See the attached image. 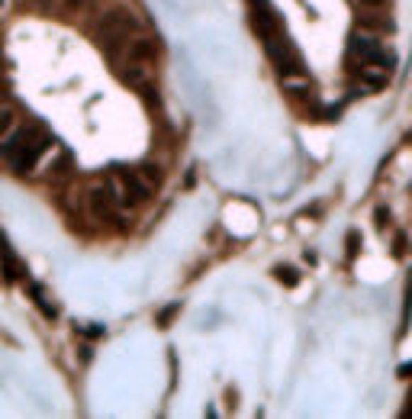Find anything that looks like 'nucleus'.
<instances>
[{
    "label": "nucleus",
    "mask_w": 412,
    "mask_h": 419,
    "mask_svg": "<svg viewBox=\"0 0 412 419\" xmlns=\"http://www.w3.org/2000/svg\"><path fill=\"white\" fill-rule=\"evenodd\" d=\"M4 146H0V155L7 158L10 171L13 175H29L39 158L45 155V148L52 146V133L43 123H20L10 136H4Z\"/></svg>",
    "instance_id": "1"
},
{
    "label": "nucleus",
    "mask_w": 412,
    "mask_h": 419,
    "mask_svg": "<svg viewBox=\"0 0 412 419\" xmlns=\"http://www.w3.org/2000/svg\"><path fill=\"white\" fill-rule=\"evenodd\" d=\"M91 33H94L100 49L110 55V62H116V58L126 52L129 39H133L135 33H142V29L133 13H126V10H119V7H106L94 16Z\"/></svg>",
    "instance_id": "2"
},
{
    "label": "nucleus",
    "mask_w": 412,
    "mask_h": 419,
    "mask_svg": "<svg viewBox=\"0 0 412 419\" xmlns=\"http://www.w3.org/2000/svg\"><path fill=\"white\" fill-rule=\"evenodd\" d=\"M84 210L94 223L106 226V229H126V217H123L126 207L116 200V194L106 187V181L91 184V187L84 190Z\"/></svg>",
    "instance_id": "3"
},
{
    "label": "nucleus",
    "mask_w": 412,
    "mask_h": 419,
    "mask_svg": "<svg viewBox=\"0 0 412 419\" xmlns=\"http://www.w3.org/2000/svg\"><path fill=\"white\" fill-rule=\"evenodd\" d=\"M110 181H113V187H116L119 203H123L126 210L145 207V203L155 197V187L145 181V178H142L139 168H135V171H133V168H113Z\"/></svg>",
    "instance_id": "4"
},
{
    "label": "nucleus",
    "mask_w": 412,
    "mask_h": 419,
    "mask_svg": "<svg viewBox=\"0 0 412 419\" xmlns=\"http://www.w3.org/2000/svg\"><path fill=\"white\" fill-rule=\"evenodd\" d=\"M348 52H351V58H355V62L380 65V68H386V71L393 68V52L384 49V42H380L377 33H364V29H357V33L351 36Z\"/></svg>",
    "instance_id": "5"
},
{
    "label": "nucleus",
    "mask_w": 412,
    "mask_h": 419,
    "mask_svg": "<svg viewBox=\"0 0 412 419\" xmlns=\"http://www.w3.org/2000/svg\"><path fill=\"white\" fill-rule=\"evenodd\" d=\"M357 23H361V29H367V33H393V20L386 16V10H357Z\"/></svg>",
    "instance_id": "6"
},
{
    "label": "nucleus",
    "mask_w": 412,
    "mask_h": 419,
    "mask_svg": "<svg viewBox=\"0 0 412 419\" xmlns=\"http://www.w3.org/2000/svg\"><path fill=\"white\" fill-rule=\"evenodd\" d=\"M0 268H4V278L7 281H20L23 278V268H20V261H16L13 249L7 245V236H4V232H0Z\"/></svg>",
    "instance_id": "7"
},
{
    "label": "nucleus",
    "mask_w": 412,
    "mask_h": 419,
    "mask_svg": "<svg viewBox=\"0 0 412 419\" xmlns=\"http://www.w3.org/2000/svg\"><path fill=\"white\" fill-rule=\"evenodd\" d=\"M71 175V155L68 152H58L55 161L49 165V171H45V178H52V181H62V178Z\"/></svg>",
    "instance_id": "8"
},
{
    "label": "nucleus",
    "mask_w": 412,
    "mask_h": 419,
    "mask_svg": "<svg viewBox=\"0 0 412 419\" xmlns=\"http://www.w3.org/2000/svg\"><path fill=\"white\" fill-rule=\"evenodd\" d=\"M16 126H20V113H16V107H10V104L0 107V139L13 133Z\"/></svg>",
    "instance_id": "9"
},
{
    "label": "nucleus",
    "mask_w": 412,
    "mask_h": 419,
    "mask_svg": "<svg viewBox=\"0 0 412 419\" xmlns=\"http://www.w3.org/2000/svg\"><path fill=\"white\" fill-rule=\"evenodd\" d=\"M139 171H142V178H145V181L152 184L155 190H158V187H161V181H165V171H161L158 161H142Z\"/></svg>",
    "instance_id": "10"
},
{
    "label": "nucleus",
    "mask_w": 412,
    "mask_h": 419,
    "mask_svg": "<svg viewBox=\"0 0 412 419\" xmlns=\"http://www.w3.org/2000/svg\"><path fill=\"white\" fill-rule=\"evenodd\" d=\"M94 0H58V13L62 16H77V13H87Z\"/></svg>",
    "instance_id": "11"
},
{
    "label": "nucleus",
    "mask_w": 412,
    "mask_h": 419,
    "mask_svg": "<svg viewBox=\"0 0 412 419\" xmlns=\"http://www.w3.org/2000/svg\"><path fill=\"white\" fill-rule=\"evenodd\" d=\"M274 278H277L284 287H296V284H300V271H296V268H290V265H277V268H274Z\"/></svg>",
    "instance_id": "12"
},
{
    "label": "nucleus",
    "mask_w": 412,
    "mask_h": 419,
    "mask_svg": "<svg viewBox=\"0 0 412 419\" xmlns=\"http://www.w3.org/2000/svg\"><path fill=\"white\" fill-rule=\"evenodd\" d=\"M29 293H33L35 307H43V313L49 316V320H55V307H49V300H45V297H43V290H35V287H29Z\"/></svg>",
    "instance_id": "13"
},
{
    "label": "nucleus",
    "mask_w": 412,
    "mask_h": 419,
    "mask_svg": "<svg viewBox=\"0 0 412 419\" xmlns=\"http://www.w3.org/2000/svg\"><path fill=\"white\" fill-rule=\"evenodd\" d=\"M409 316H412V271H409V278H406V313H403V332H406V322H409Z\"/></svg>",
    "instance_id": "14"
},
{
    "label": "nucleus",
    "mask_w": 412,
    "mask_h": 419,
    "mask_svg": "<svg viewBox=\"0 0 412 419\" xmlns=\"http://www.w3.org/2000/svg\"><path fill=\"white\" fill-rule=\"evenodd\" d=\"M357 10H386L390 7V0H355Z\"/></svg>",
    "instance_id": "15"
},
{
    "label": "nucleus",
    "mask_w": 412,
    "mask_h": 419,
    "mask_svg": "<svg viewBox=\"0 0 412 419\" xmlns=\"http://www.w3.org/2000/svg\"><path fill=\"white\" fill-rule=\"evenodd\" d=\"M177 310H181L177 303H174V307H168V310H161V313H158V326H161V329H168V322L177 316Z\"/></svg>",
    "instance_id": "16"
},
{
    "label": "nucleus",
    "mask_w": 412,
    "mask_h": 419,
    "mask_svg": "<svg viewBox=\"0 0 412 419\" xmlns=\"http://www.w3.org/2000/svg\"><path fill=\"white\" fill-rule=\"evenodd\" d=\"M345 245H348V255H357V251H361V232H348Z\"/></svg>",
    "instance_id": "17"
},
{
    "label": "nucleus",
    "mask_w": 412,
    "mask_h": 419,
    "mask_svg": "<svg viewBox=\"0 0 412 419\" xmlns=\"http://www.w3.org/2000/svg\"><path fill=\"white\" fill-rule=\"evenodd\" d=\"M406 245H409V242H406V236L399 232V236L393 239V255H406Z\"/></svg>",
    "instance_id": "18"
},
{
    "label": "nucleus",
    "mask_w": 412,
    "mask_h": 419,
    "mask_svg": "<svg viewBox=\"0 0 412 419\" xmlns=\"http://www.w3.org/2000/svg\"><path fill=\"white\" fill-rule=\"evenodd\" d=\"M377 219H380V223H377V226H386V219H390V213H386V210H384V207H380V210H377Z\"/></svg>",
    "instance_id": "19"
},
{
    "label": "nucleus",
    "mask_w": 412,
    "mask_h": 419,
    "mask_svg": "<svg viewBox=\"0 0 412 419\" xmlns=\"http://www.w3.org/2000/svg\"><path fill=\"white\" fill-rule=\"evenodd\" d=\"M399 374H412V364H403V368H399Z\"/></svg>",
    "instance_id": "20"
},
{
    "label": "nucleus",
    "mask_w": 412,
    "mask_h": 419,
    "mask_svg": "<svg viewBox=\"0 0 412 419\" xmlns=\"http://www.w3.org/2000/svg\"><path fill=\"white\" fill-rule=\"evenodd\" d=\"M4 4H7V0H0V7H4Z\"/></svg>",
    "instance_id": "21"
},
{
    "label": "nucleus",
    "mask_w": 412,
    "mask_h": 419,
    "mask_svg": "<svg viewBox=\"0 0 412 419\" xmlns=\"http://www.w3.org/2000/svg\"><path fill=\"white\" fill-rule=\"evenodd\" d=\"M0 68H4V58H0Z\"/></svg>",
    "instance_id": "22"
}]
</instances>
